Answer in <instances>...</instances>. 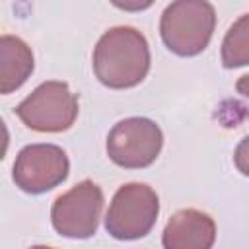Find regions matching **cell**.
Segmentation results:
<instances>
[{
    "label": "cell",
    "instance_id": "cell-6",
    "mask_svg": "<svg viewBox=\"0 0 249 249\" xmlns=\"http://www.w3.org/2000/svg\"><path fill=\"white\" fill-rule=\"evenodd\" d=\"M103 210V191L91 179H84L62 193L51 208V222L56 233L70 239L95 235Z\"/></svg>",
    "mask_w": 249,
    "mask_h": 249
},
{
    "label": "cell",
    "instance_id": "cell-12",
    "mask_svg": "<svg viewBox=\"0 0 249 249\" xmlns=\"http://www.w3.org/2000/svg\"><path fill=\"white\" fill-rule=\"evenodd\" d=\"M235 89H237V93H241L243 97L249 99V74L241 76V78L235 82Z\"/></svg>",
    "mask_w": 249,
    "mask_h": 249
},
{
    "label": "cell",
    "instance_id": "cell-1",
    "mask_svg": "<svg viewBox=\"0 0 249 249\" xmlns=\"http://www.w3.org/2000/svg\"><path fill=\"white\" fill-rule=\"evenodd\" d=\"M93 74L111 89L138 86L150 70V47L146 37L130 27L117 25L107 29L93 49Z\"/></svg>",
    "mask_w": 249,
    "mask_h": 249
},
{
    "label": "cell",
    "instance_id": "cell-8",
    "mask_svg": "<svg viewBox=\"0 0 249 249\" xmlns=\"http://www.w3.org/2000/svg\"><path fill=\"white\" fill-rule=\"evenodd\" d=\"M214 241V220L196 208H183L175 212L161 233L163 249H212Z\"/></svg>",
    "mask_w": 249,
    "mask_h": 249
},
{
    "label": "cell",
    "instance_id": "cell-13",
    "mask_svg": "<svg viewBox=\"0 0 249 249\" xmlns=\"http://www.w3.org/2000/svg\"><path fill=\"white\" fill-rule=\"evenodd\" d=\"M29 249H54V247H49V245H31Z\"/></svg>",
    "mask_w": 249,
    "mask_h": 249
},
{
    "label": "cell",
    "instance_id": "cell-11",
    "mask_svg": "<svg viewBox=\"0 0 249 249\" xmlns=\"http://www.w3.org/2000/svg\"><path fill=\"white\" fill-rule=\"evenodd\" d=\"M233 163L241 175L249 177V136H245L237 144V148L233 152Z\"/></svg>",
    "mask_w": 249,
    "mask_h": 249
},
{
    "label": "cell",
    "instance_id": "cell-3",
    "mask_svg": "<svg viewBox=\"0 0 249 249\" xmlns=\"http://www.w3.org/2000/svg\"><path fill=\"white\" fill-rule=\"evenodd\" d=\"M158 214V193L146 183H126L113 195L105 214V230L121 241L140 239L152 231Z\"/></svg>",
    "mask_w": 249,
    "mask_h": 249
},
{
    "label": "cell",
    "instance_id": "cell-7",
    "mask_svg": "<svg viewBox=\"0 0 249 249\" xmlns=\"http://www.w3.org/2000/svg\"><path fill=\"white\" fill-rule=\"evenodd\" d=\"M70 161L56 144H29L16 156L12 177L16 187L29 195L47 193L66 181Z\"/></svg>",
    "mask_w": 249,
    "mask_h": 249
},
{
    "label": "cell",
    "instance_id": "cell-10",
    "mask_svg": "<svg viewBox=\"0 0 249 249\" xmlns=\"http://www.w3.org/2000/svg\"><path fill=\"white\" fill-rule=\"evenodd\" d=\"M222 64L226 68H239L249 64V14L239 16L224 35Z\"/></svg>",
    "mask_w": 249,
    "mask_h": 249
},
{
    "label": "cell",
    "instance_id": "cell-2",
    "mask_svg": "<svg viewBox=\"0 0 249 249\" xmlns=\"http://www.w3.org/2000/svg\"><path fill=\"white\" fill-rule=\"evenodd\" d=\"M216 27V10L206 0H177L165 6L160 19L163 45L177 56L202 53Z\"/></svg>",
    "mask_w": 249,
    "mask_h": 249
},
{
    "label": "cell",
    "instance_id": "cell-5",
    "mask_svg": "<svg viewBox=\"0 0 249 249\" xmlns=\"http://www.w3.org/2000/svg\"><path fill=\"white\" fill-rule=\"evenodd\" d=\"M163 146L160 124L146 117L119 121L107 134L109 160L124 169H142L156 161Z\"/></svg>",
    "mask_w": 249,
    "mask_h": 249
},
{
    "label": "cell",
    "instance_id": "cell-4",
    "mask_svg": "<svg viewBox=\"0 0 249 249\" xmlns=\"http://www.w3.org/2000/svg\"><path fill=\"white\" fill-rule=\"evenodd\" d=\"M19 121L37 132L68 130L78 117V95L66 82L49 80L39 84L18 107Z\"/></svg>",
    "mask_w": 249,
    "mask_h": 249
},
{
    "label": "cell",
    "instance_id": "cell-9",
    "mask_svg": "<svg viewBox=\"0 0 249 249\" xmlns=\"http://www.w3.org/2000/svg\"><path fill=\"white\" fill-rule=\"evenodd\" d=\"M35 68L29 45L16 35L0 37V91L4 95L21 88Z\"/></svg>",
    "mask_w": 249,
    "mask_h": 249
}]
</instances>
